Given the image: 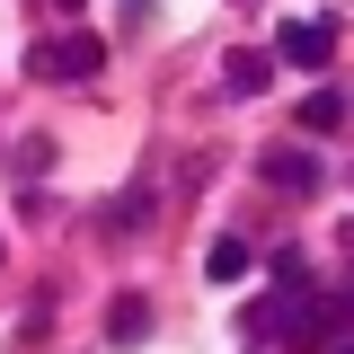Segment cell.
<instances>
[{"label": "cell", "mask_w": 354, "mask_h": 354, "mask_svg": "<svg viewBox=\"0 0 354 354\" xmlns=\"http://www.w3.org/2000/svg\"><path fill=\"white\" fill-rule=\"evenodd\" d=\"M142 319H151L142 301H115V310H106V328H115V337H142Z\"/></svg>", "instance_id": "cell-7"}, {"label": "cell", "mask_w": 354, "mask_h": 354, "mask_svg": "<svg viewBox=\"0 0 354 354\" xmlns=\"http://www.w3.org/2000/svg\"><path fill=\"white\" fill-rule=\"evenodd\" d=\"M221 80L248 97V88H266V62H257V53H230V71H221Z\"/></svg>", "instance_id": "cell-6"}, {"label": "cell", "mask_w": 354, "mask_h": 354, "mask_svg": "<svg viewBox=\"0 0 354 354\" xmlns=\"http://www.w3.org/2000/svg\"><path fill=\"white\" fill-rule=\"evenodd\" d=\"M204 274H213V283H239V274H248V239H213Z\"/></svg>", "instance_id": "cell-4"}, {"label": "cell", "mask_w": 354, "mask_h": 354, "mask_svg": "<svg viewBox=\"0 0 354 354\" xmlns=\"http://www.w3.org/2000/svg\"><path fill=\"white\" fill-rule=\"evenodd\" d=\"M53 9H62V18H80V0H53Z\"/></svg>", "instance_id": "cell-8"}, {"label": "cell", "mask_w": 354, "mask_h": 354, "mask_svg": "<svg viewBox=\"0 0 354 354\" xmlns=\"http://www.w3.org/2000/svg\"><path fill=\"white\" fill-rule=\"evenodd\" d=\"M274 44H283V62H292V71H328L346 36H337V18H292V27H283Z\"/></svg>", "instance_id": "cell-2"}, {"label": "cell", "mask_w": 354, "mask_h": 354, "mask_svg": "<svg viewBox=\"0 0 354 354\" xmlns=\"http://www.w3.org/2000/svg\"><path fill=\"white\" fill-rule=\"evenodd\" d=\"M337 354H354V346H337Z\"/></svg>", "instance_id": "cell-9"}, {"label": "cell", "mask_w": 354, "mask_h": 354, "mask_svg": "<svg viewBox=\"0 0 354 354\" xmlns=\"http://www.w3.org/2000/svg\"><path fill=\"white\" fill-rule=\"evenodd\" d=\"M346 124V88H310V106H301V133H337Z\"/></svg>", "instance_id": "cell-3"}, {"label": "cell", "mask_w": 354, "mask_h": 354, "mask_svg": "<svg viewBox=\"0 0 354 354\" xmlns=\"http://www.w3.org/2000/svg\"><path fill=\"white\" fill-rule=\"evenodd\" d=\"M266 169L283 177V186H292V195H310V186H319V169H310V151H274V160H266Z\"/></svg>", "instance_id": "cell-5"}, {"label": "cell", "mask_w": 354, "mask_h": 354, "mask_svg": "<svg viewBox=\"0 0 354 354\" xmlns=\"http://www.w3.org/2000/svg\"><path fill=\"white\" fill-rule=\"evenodd\" d=\"M97 62H106V44L80 36V27H62V36H44L36 53H27V71H36V80H88Z\"/></svg>", "instance_id": "cell-1"}]
</instances>
